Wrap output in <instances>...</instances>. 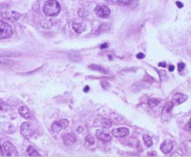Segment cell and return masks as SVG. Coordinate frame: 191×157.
Here are the masks:
<instances>
[{
  "mask_svg": "<svg viewBox=\"0 0 191 157\" xmlns=\"http://www.w3.org/2000/svg\"><path fill=\"white\" fill-rule=\"evenodd\" d=\"M61 10L60 4L58 3L57 0H47L43 6V12L47 16H56L59 14Z\"/></svg>",
  "mask_w": 191,
  "mask_h": 157,
  "instance_id": "6da1fadb",
  "label": "cell"
},
{
  "mask_svg": "<svg viewBox=\"0 0 191 157\" xmlns=\"http://www.w3.org/2000/svg\"><path fill=\"white\" fill-rule=\"evenodd\" d=\"M13 33V29L8 22H5L3 20L0 22V39H5L11 36Z\"/></svg>",
  "mask_w": 191,
  "mask_h": 157,
  "instance_id": "7a4b0ae2",
  "label": "cell"
},
{
  "mask_svg": "<svg viewBox=\"0 0 191 157\" xmlns=\"http://www.w3.org/2000/svg\"><path fill=\"white\" fill-rule=\"evenodd\" d=\"M2 153L4 155L7 156H18V151L15 149V147L9 141L4 142L2 145Z\"/></svg>",
  "mask_w": 191,
  "mask_h": 157,
  "instance_id": "3957f363",
  "label": "cell"
},
{
  "mask_svg": "<svg viewBox=\"0 0 191 157\" xmlns=\"http://www.w3.org/2000/svg\"><path fill=\"white\" fill-rule=\"evenodd\" d=\"M21 133L25 139H31L35 135V130L30 123L24 122L21 126Z\"/></svg>",
  "mask_w": 191,
  "mask_h": 157,
  "instance_id": "277c9868",
  "label": "cell"
},
{
  "mask_svg": "<svg viewBox=\"0 0 191 157\" xmlns=\"http://www.w3.org/2000/svg\"><path fill=\"white\" fill-rule=\"evenodd\" d=\"M173 107V101H170V102H168V103H166V105L163 107V109H162V114H161L162 120H164V121L170 120L171 116H172Z\"/></svg>",
  "mask_w": 191,
  "mask_h": 157,
  "instance_id": "5b68a950",
  "label": "cell"
},
{
  "mask_svg": "<svg viewBox=\"0 0 191 157\" xmlns=\"http://www.w3.org/2000/svg\"><path fill=\"white\" fill-rule=\"evenodd\" d=\"M95 13L97 14V16H99L101 18H107L110 15V8L105 6V5H100L95 8Z\"/></svg>",
  "mask_w": 191,
  "mask_h": 157,
  "instance_id": "8992f818",
  "label": "cell"
},
{
  "mask_svg": "<svg viewBox=\"0 0 191 157\" xmlns=\"http://www.w3.org/2000/svg\"><path fill=\"white\" fill-rule=\"evenodd\" d=\"M21 17V14L17 11H5L1 13V18L2 20H8V21H11V22H15L17 20L20 19Z\"/></svg>",
  "mask_w": 191,
  "mask_h": 157,
  "instance_id": "52a82bcc",
  "label": "cell"
},
{
  "mask_svg": "<svg viewBox=\"0 0 191 157\" xmlns=\"http://www.w3.org/2000/svg\"><path fill=\"white\" fill-rule=\"evenodd\" d=\"M68 124H69V122H68V120H66V119L55 121L52 124V130L54 131L55 133H58V132H60L63 128H65V127L68 126Z\"/></svg>",
  "mask_w": 191,
  "mask_h": 157,
  "instance_id": "ba28073f",
  "label": "cell"
},
{
  "mask_svg": "<svg viewBox=\"0 0 191 157\" xmlns=\"http://www.w3.org/2000/svg\"><path fill=\"white\" fill-rule=\"evenodd\" d=\"M173 149V142L171 140H166L162 142V144L160 145V151H162L163 154H168Z\"/></svg>",
  "mask_w": 191,
  "mask_h": 157,
  "instance_id": "9c48e42d",
  "label": "cell"
},
{
  "mask_svg": "<svg viewBox=\"0 0 191 157\" xmlns=\"http://www.w3.org/2000/svg\"><path fill=\"white\" fill-rule=\"evenodd\" d=\"M130 134V130L126 127H119V128H116L112 130V135L116 138H123V137H127Z\"/></svg>",
  "mask_w": 191,
  "mask_h": 157,
  "instance_id": "30bf717a",
  "label": "cell"
},
{
  "mask_svg": "<svg viewBox=\"0 0 191 157\" xmlns=\"http://www.w3.org/2000/svg\"><path fill=\"white\" fill-rule=\"evenodd\" d=\"M62 141H63V143H65V145L71 146V145H73L77 141L76 136L73 133H67L65 135H63Z\"/></svg>",
  "mask_w": 191,
  "mask_h": 157,
  "instance_id": "8fae6325",
  "label": "cell"
},
{
  "mask_svg": "<svg viewBox=\"0 0 191 157\" xmlns=\"http://www.w3.org/2000/svg\"><path fill=\"white\" fill-rule=\"evenodd\" d=\"M19 114L20 115H22L23 118H25V119H32L33 118V114H32V112H30V110L28 109V108L26 106H21L19 108Z\"/></svg>",
  "mask_w": 191,
  "mask_h": 157,
  "instance_id": "7c38bea8",
  "label": "cell"
},
{
  "mask_svg": "<svg viewBox=\"0 0 191 157\" xmlns=\"http://www.w3.org/2000/svg\"><path fill=\"white\" fill-rule=\"evenodd\" d=\"M173 102L175 104H181L185 102V100H187V96L183 94V93H175V94L173 96V99H172Z\"/></svg>",
  "mask_w": 191,
  "mask_h": 157,
  "instance_id": "4fadbf2b",
  "label": "cell"
},
{
  "mask_svg": "<svg viewBox=\"0 0 191 157\" xmlns=\"http://www.w3.org/2000/svg\"><path fill=\"white\" fill-rule=\"evenodd\" d=\"M72 28L77 33H81L86 30V25L84 22H74L72 23Z\"/></svg>",
  "mask_w": 191,
  "mask_h": 157,
  "instance_id": "5bb4252c",
  "label": "cell"
},
{
  "mask_svg": "<svg viewBox=\"0 0 191 157\" xmlns=\"http://www.w3.org/2000/svg\"><path fill=\"white\" fill-rule=\"evenodd\" d=\"M96 137L98 139H99L101 141L103 142H109L111 141L112 138H111V136L109 134H107V133H105L104 131H102V130H97L96 132Z\"/></svg>",
  "mask_w": 191,
  "mask_h": 157,
  "instance_id": "9a60e30c",
  "label": "cell"
},
{
  "mask_svg": "<svg viewBox=\"0 0 191 157\" xmlns=\"http://www.w3.org/2000/svg\"><path fill=\"white\" fill-rule=\"evenodd\" d=\"M89 68H90L91 70H92V71H97V72H100V73H108V72L106 71L105 68H104V67L101 66V65L91 64V65L89 66Z\"/></svg>",
  "mask_w": 191,
  "mask_h": 157,
  "instance_id": "2e32d148",
  "label": "cell"
},
{
  "mask_svg": "<svg viewBox=\"0 0 191 157\" xmlns=\"http://www.w3.org/2000/svg\"><path fill=\"white\" fill-rule=\"evenodd\" d=\"M26 153H27L28 155H30V156H39V154L37 153V151L36 150V148H35V147L31 146V145L27 148Z\"/></svg>",
  "mask_w": 191,
  "mask_h": 157,
  "instance_id": "e0dca14e",
  "label": "cell"
},
{
  "mask_svg": "<svg viewBox=\"0 0 191 157\" xmlns=\"http://www.w3.org/2000/svg\"><path fill=\"white\" fill-rule=\"evenodd\" d=\"M109 29H110V26H109L108 23H103V24H101V25L99 26V28H98V30L96 31V33L98 35L99 33H103V32L108 31Z\"/></svg>",
  "mask_w": 191,
  "mask_h": 157,
  "instance_id": "ac0fdd59",
  "label": "cell"
},
{
  "mask_svg": "<svg viewBox=\"0 0 191 157\" xmlns=\"http://www.w3.org/2000/svg\"><path fill=\"white\" fill-rule=\"evenodd\" d=\"M143 140H144V143L146 147H151L153 144V141L152 139L150 138L149 135H144L143 136Z\"/></svg>",
  "mask_w": 191,
  "mask_h": 157,
  "instance_id": "d6986e66",
  "label": "cell"
},
{
  "mask_svg": "<svg viewBox=\"0 0 191 157\" xmlns=\"http://www.w3.org/2000/svg\"><path fill=\"white\" fill-rule=\"evenodd\" d=\"M160 101L161 100L159 99H152L148 101V106L150 108H152V109H154V108H156L157 106H159L160 104Z\"/></svg>",
  "mask_w": 191,
  "mask_h": 157,
  "instance_id": "ffe728a7",
  "label": "cell"
},
{
  "mask_svg": "<svg viewBox=\"0 0 191 157\" xmlns=\"http://www.w3.org/2000/svg\"><path fill=\"white\" fill-rule=\"evenodd\" d=\"M112 121L110 119H107V118H105V119H103L102 121V126L103 127H105V128H110V127L112 126Z\"/></svg>",
  "mask_w": 191,
  "mask_h": 157,
  "instance_id": "44dd1931",
  "label": "cell"
},
{
  "mask_svg": "<svg viewBox=\"0 0 191 157\" xmlns=\"http://www.w3.org/2000/svg\"><path fill=\"white\" fill-rule=\"evenodd\" d=\"M86 142H87V143H89L90 145L94 144V138H92L91 135H88L86 137Z\"/></svg>",
  "mask_w": 191,
  "mask_h": 157,
  "instance_id": "7402d4cb",
  "label": "cell"
},
{
  "mask_svg": "<svg viewBox=\"0 0 191 157\" xmlns=\"http://www.w3.org/2000/svg\"><path fill=\"white\" fill-rule=\"evenodd\" d=\"M133 1H134V0H117L119 4H121V5H130Z\"/></svg>",
  "mask_w": 191,
  "mask_h": 157,
  "instance_id": "603a6c76",
  "label": "cell"
},
{
  "mask_svg": "<svg viewBox=\"0 0 191 157\" xmlns=\"http://www.w3.org/2000/svg\"><path fill=\"white\" fill-rule=\"evenodd\" d=\"M101 85H102V87H103L104 89H107V88L109 87V83L107 82V81H102L101 82Z\"/></svg>",
  "mask_w": 191,
  "mask_h": 157,
  "instance_id": "cb8c5ba5",
  "label": "cell"
},
{
  "mask_svg": "<svg viewBox=\"0 0 191 157\" xmlns=\"http://www.w3.org/2000/svg\"><path fill=\"white\" fill-rule=\"evenodd\" d=\"M84 11H85L84 9H79V10H78V16L82 17V18L86 17L87 16V12H84Z\"/></svg>",
  "mask_w": 191,
  "mask_h": 157,
  "instance_id": "d4e9b609",
  "label": "cell"
},
{
  "mask_svg": "<svg viewBox=\"0 0 191 157\" xmlns=\"http://www.w3.org/2000/svg\"><path fill=\"white\" fill-rule=\"evenodd\" d=\"M185 129L187 130V131H191V118L187 123V125H185Z\"/></svg>",
  "mask_w": 191,
  "mask_h": 157,
  "instance_id": "484cf974",
  "label": "cell"
},
{
  "mask_svg": "<svg viewBox=\"0 0 191 157\" xmlns=\"http://www.w3.org/2000/svg\"><path fill=\"white\" fill-rule=\"evenodd\" d=\"M185 65L184 64L183 62H180V63H178V71H179V72L183 71V70L185 69Z\"/></svg>",
  "mask_w": 191,
  "mask_h": 157,
  "instance_id": "4316f807",
  "label": "cell"
},
{
  "mask_svg": "<svg viewBox=\"0 0 191 157\" xmlns=\"http://www.w3.org/2000/svg\"><path fill=\"white\" fill-rule=\"evenodd\" d=\"M107 47H108V44H107V43L103 44V45H101V48H102V50H105V48H106Z\"/></svg>",
  "mask_w": 191,
  "mask_h": 157,
  "instance_id": "83f0119b",
  "label": "cell"
},
{
  "mask_svg": "<svg viewBox=\"0 0 191 157\" xmlns=\"http://www.w3.org/2000/svg\"><path fill=\"white\" fill-rule=\"evenodd\" d=\"M144 57H145V55H144L143 53H138V54H137V58H138V59H143Z\"/></svg>",
  "mask_w": 191,
  "mask_h": 157,
  "instance_id": "f1b7e54d",
  "label": "cell"
},
{
  "mask_svg": "<svg viewBox=\"0 0 191 157\" xmlns=\"http://www.w3.org/2000/svg\"><path fill=\"white\" fill-rule=\"evenodd\" d=\"M176 5H177V7H178V8H183V4L181 3V2H179V1L176 2Z\"/></svg>",
  "mask_w": 191,
  "mask_h": 157,
  "instance_id": "f546056e",
  "label": "cell"
},
{
  "mask_svg": "<svg viewBox=\"0 0 191 157\" xmlns=\"http://www.w3.org/2000/svg\"><path fill=\"white\" fill-rule=\"evenodd\" d=\"M77 132H78V133H81V132H83V127H81V126L78 127V128H77Z\"/></svg>",
  "mask_w": 191,
  "mask_h": 157,
  "instance_id": "4dcf8cb0",
  "label": "cell"
},
{
  "mask_svg": "<svg viewBox=\"0 0 191 157\" xmlns=\"http://www.w3.org/2000/svg\"><path fill=\"white\" fill-rule=\"evenodd\" d=\"M169 70H170L171 72H173V71L174 70V66H173V65H171V66L169 67Z\"/></svg>",
  "mask_w": 191,
  "mask_h": 157,
  "instance_id": "1f68e13d",
  "label": "cell"
},
{
  "mask_svg": "<svg viewBox=\"0 0 191 157\" xmlns=\"http://www.w3.org/2000/svg\"><path fill=\"white\" fill-rule=\"evenodd\" d=\"M159 66H161V67H165L166 66V64H165V62H160L159 64Z\"/></svg>",
  "mask_w": 191,
  "mask_h": 157,
  "instance_id": "d6a6232c",
  "label": "cell"
},
{
  "mask_svg": "<svg viewBox=\"0 0 191 157\" xmlns=\"http://www.w3.org/2000/svg\"><path fill=\"white\" fill-rule=\"evenodd\" d=\"M88 90H89V87H86L84 88V91H85V92H87Z\"/></svg>",
  "mask_w": 191,
  "mask_h": 157,
  "instance_id": "836d02e7",
  "label": "cell"
}]
</instances>
